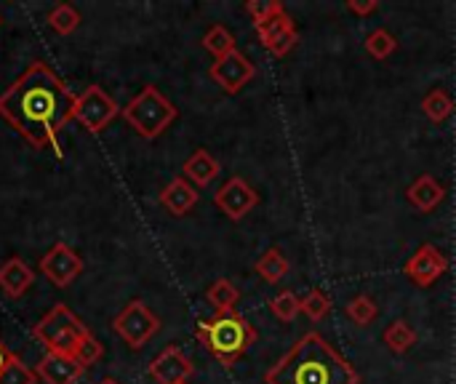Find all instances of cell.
Instances as JSON below:
<instances>
[{"label":"cell","instance_id":"obj_1","mask_svg":"<svg viewBox=\"0 0 456 384\" xmlns=\"http://www.w3.org/2000/svg\"><path fill=\"white\" fill-rule=\"evenodd\" d=\"M72 110L75 94L45 61H32L0 94V118L35 150L51 147L56 155L59 131L72 120Z\"/></svg>","mask_w":456,"mask_h":384},{"label":"cell","instance_id":"obj_2","mask_svg":"<svg viewBox=\"0 0 456 384\" xmlns=\"http://www.w3.org/2000/svg\"><path fill=\"white\" fill-rule=\"evenodd\" d=\"M265 384H361V374L323 334L310 331L265 374Z\"/></svg>","mask_w":456,"mask_h":384},{"label":"cell","instance_id":"obj_3","mask_svg":"<svg viewBox=\"0 0 456 384\" xmlns=\"http://www.w3.org/2000/svg\"><path fill=\"white\" fill-rule=\"evenodd\" d=\"M198 339L224 369H232L256 342V329L240 313H216L198 323Z\"/></svg>","mask_w":456,"mask_h":384},{"label":"cell","instance_id":"obj_4","mask_svg":"<svg viewBox=\"0 0 456 384\" xmlns=\"http://www.w3.org/2000/svg\"><path fill=\"white\" fill-rule=\"evenodd\" d=\"M179 110L155 88V86H144L123 110L120 118L142 136V139H158L174 120H176Z\"/></svg>","mask_w":456,"mask_h":384},{"label":"cell","instance_id":"obj_5","mask_svg":"<svg viewBox=\"0 0 456 384\" xmlns=\"http://www.w3.org/2000/svg\"><path fill=\"white\" fill-rule=\"evenodd\" d=\"M91 331L83 326V321L67 307V305H53L35 326H32V337L48 350V353H59V355H75V350L80 347V342L88 337Z\"/></svg>","mask_w":456,"mask_h":384},{"label":"cell","instance_id":"obj_6","mask_svg":"<svg viewBox=\"0 0 456 384\" xmlns=\"http://www.w3.org/2000/svg\"><path fill=\"white\" fill-rule=\"evenodd\" d=\"M112 331L131 347L142 350L158 331H160V318L139 299L128 302L112 321Z\"/></svg>","mask_w":456,"mask_h":384},{"label":"cell","instance_id":"obj_7","mask_svg":"<svg viewBox=\"0 0 456 384\" xmlns=\"http://www.w3.org/2000/svg\"><path fill=\"white\" fill-rule=\"evenodd\" d=\"M120 115L118 102L102 88V86H88L83 94L75 96V110H72V120H77L88 134H99L104 131L115 118Z\"/></svg>","mask_w":456,"mask_h":384},{"label":"cell","instance_id":"obj_8","mask_svg":"<svg viewBox=\"0 0 456 384\" xmlns=\"http://www.w3.org/2000/svg\"><path fill=\"white\" fill-rule=\"evenodd\" d=\"M40 273L43 278H48V283H53L56 289H67L77 281V275L83 273V257L69 249L67 243H53L43 257H40Z\"/></svg>","mask_w":456,"mask_h":384},{"label":"cell","instance_id":"obj_9","mask_svg":"<svg viewBox=\"0 0 456 384\" xmlns=\"http://www.w3.org/2000/svg\"><path fill=\"white\" fill-rule=\"evenodd\" d=\"M214 203H216V208H219L227 219L240 222L243 217H248V214L259 206V192H256L246 179L232 176V179H227V182L216 190Z\"/></svg>","mask_w":456,"mask_h":384},{"label":"cell","instance_id":"obj_10","mask_svg":"<svg viewBox=\"0 0 456 384\" xmlns=\"http://www.w3.org/2000/svg\"><path fill=\"white\" fill-rule=\"evenodd\" d=\"M208 75L224 94H238L243 86H248L256 78V67L251 64L248 56H243L240 51H232L222 59H214Z\"/></svg>","mask_w":456,"mask_h":384},{"label":"cell","instance_id":"obj_11","mask_svg":"<svg viewBox=\"0 0 456 384\" xmlns=\"http://www.w3.org/2000/svg\"><path fill=\"white\" fill-rule=\"evenodd\" d=\"M406 278L419 286V289H428L433 283H438L446 273H449V259L444 257L441 249H436L433 243H422L417 249V254L406 262L403 267Z\"/></svg>","mask_w":456,"mask_h":384},{"label":"cell","instance_id":"obj_12","mask_svg":"<svg viewBox=\"0 0 456 384\" xmlns=\"http://www.w3.org/2000/svg\"><path fill=\"white\" fill-rule=\"evenodd\" d=\"M256 35H259V43L273 53V56H286L294 51V45L299 43V32H297V24L294 19L283 11L262 24H256Z\"/></svg>","mask_w":456,"mask_h":384},{"label":"cell","instance_id":"obj_13","mask_svg":"<svg viewBox=\"0 0 456 384\" xmlns=\"http://www.w3.org/2000/svg\"><path fill=\"white\" fill-rule=\"evenodd\" d=\"M192 374H195L192 361L174 345L158 353L150 364V377L158 384H184Z\"/></svg>","mask_w":456,"mask_h":384},{"label":"cell","instance_id":"obj_14","mask_svg":"<svg viewBox=\"0 0 456 384\" xmlns=\"http://www.w3.org/2000/svg\"><path fill=\"white\" fill-rule=\"evenodd\" d=\"M37 380L43 384H75L83 374V366L72 355H59V353H45L43 361L37 364Z\"/></svg>","mask_w":456,"mask_h":384},{"label":"cell","instance_id":"obj_15","mask_svg":"<svg viewBox=\"0 0 456 384\" xmlns=\"http://www.w3.org/2000/svg\"><path fill=\"white\" fill-rule=\"evenodd\" d=\"M406 198H409V203H411L419 214H430V211H436V208L446 200V187H444L436 176L422 174V176H417V179L409 184Z\"/></svg>","mask_w":456,"mask_h":384},{"label":"cell","instance_id":"obj_16","mask_svg":"<svg viewBox=\"0 0 456 384\" xmlns=\"http://www.w3.org/2000/svg\"><path fill=\"white\" fill-rule=\"evenodd\" d=\"M198 200H200L198 187H192L184 176L171 179V182L163 187V192H160V206H163L168 214H174V217L190 214V211L198 206Z\"/></svg>","mask_w":456,"mask_h":384},{"label":"cell","instance_id":"obj_17","mask_svg":"<svg viewBox=\"0 0 456 384\" xmlns=\"http://www.w3.org/2000/svg\"><path fill=\"white\" fill-rule=\"evenodd\" d=\"M35 283V273L32 267L19 259V257H11L0 265V291L8 297V299H19L29 291V286Z\"/></svg>","mask_w":456,"mask_h":384},{"label":"cell","instance_id":"obj_18","mask_svg":"<svg viewBox=\"0 0 456 384\" xmlns=\"http://www.w3.org/2000/svg\"><path fill=\"white\" fill-rule=\"evenodd\" d=\"M182 171H184V179L192 184V187H208L219 174H222V166H219V160L208 152V150H195L187 160H184V166H182Z\"/></svg>","mask_w":456,"mask_h":384},{"label":"cell","instance_id":"obj_19","mask_svg":"<svg viewBox=\"0 0 456 384\" xmlns=\"http://www.w3.org/2000/svg\"><path fill=\"white\" fill-rule=\"evenodd\" d=\"M254 270H256V275H259L262 281H267V283L275 286V283H281V281L289 275L291 265H289L286 254H283L278 246H273V249H267V251L256 259Z\"/></svg>","mask_w":456,"mask_h":384},{"label":"cell","instance_id":"obj_20","mask_svg":"<svg viewBox=\"0 0 456 384\" xmlns=\"http://www.w3.org/2000/svg\"><path fill=\"white\" fill-rule=\"evenodd\" d=\"M206 299L211 302V307H214L216 313H235V305H238V299H240V291L235 289L232 281L219 278V281H214V283L208 286Z\"/></svg>","mask_w":456,"mask_h":384},{"label":"cell","instance_id":"obj_21","mask_svg":"<svg viewBox=\"0 0 456 384\" xmlns=\"http://www.w3.org/2000/svg\"><path fill=\"white\" fill-rule=\"evenodd\" d=\"M422 112L428 115V120L433 123H446L454 112V99L449 96L446 88H433L425 99H422Z\"/></svg>","mask_w":456,"mask_h":384},{"label":"cell","instance_id":"obj_22","mask_svg":"<svg viewBox=\"0 0 456 384\" xmlns=\"http://www.w3.org/2000/svg\"><path fill=\"white\" fill-rule=\"evenodd\" d=\"M385 345L390 347V353L403 355L417 345V331L406 323V321H393L385 329Z\"/></svg>","mask_w":456,"mask_h":384},{"label":"cell","instance_id":"obj_23","mask_svg":"<svg viewBox=\"0 0 456 384\" xmlns=\"http://www.w3.org/2000/svg\"><path fill=\"white\" fill-rule=\"evenodd\" d=\"M203 48H206L214 59H222V56L238 51V48H235V35H232L227 27H222V24H214V27L203 35Z\"/></svg>","mask_w":456,"mask_h":384},{"label":"cell","instance_id":"obj_24","mask_svg":"<svg viewBox=\"0 0 456 384\" xmlns=\"http://www.w3.org/2000/svg\"><path fill=\"white\" fill-rule=\"evenodd\" d=\"M48 27L59 35H72L80 24V13L69 5V3H59L48 11Z\"/></svg>","mask_w":456,"mask_h":384},{"label":"cell","instance_id":"obj_25","mask_svg":"<svg viewBox=\"0 0 456 384\" xmlns=\"http://www.w3.org/2000/svg\"><path fill=\"white\" fill-rule=\"evenodd\" d=\"M366 51H369L371 59L387 61V59L398 51V40H395L385 27H377V29L366 37Z\"/></svg>","mask_w":456,"mask_h":384},{"label":"cell","instance_id":"obj_26","mask_svg":"<svg viewBox=\"0 0 456 384\" xmlns=\"http://www.w3.org/2000/svg\"><path fill=\"white\" fill-rule=\"evenodd\" d=\"M347 318L355 323V326H369V323H374L377 321V315H379V307H377V302L369 297V294H358L355 299H350L347 302Z\"/></svg>","mask_w":456,"mask_h":384},{"label":"cell","instance_id":"obj_27","mask_svg":"<svg viewBox=\"0 0 456 384\" xmlns=\"http://www.w3.org/2000/svg\"><path fill=\"white\" fill-rule=\"evenodd\" d=\"M270 313L281 321V323H291L299 313H302V299L294 291H281L278 297L270 299Z\"/></svg>","mask_w":456,"mask_h":384},{"label":"cell","instance_id":"obj_28","mask_svg":"<svg viewBox=\"0 0 456 384\" xmlns=\"http://www.w3.org/2000/svg\"><path fill=\"white\" fill-rule=\"evenodd\" d=\"M331 297L323 291V289H313V291H307V297L302 299V313L310 318V321H315V323H321L323 318H329V313H331Z\"/></svg>","mask_w":456,"mask_h":384},{"label":"cell","instance_id":"obj_29","mask_svg":"<svg viewBox=\"0 0 456 384\" xmlns=\"http://www.w3.org/2000/svg\"><path fill=\"white\" fill-rule=\"evenodd\" d=\"M283 11L286 8L278 0H248L246 3V13L254 19V27L262 24V21H267V19H273V16H278V13H283Z\"/></svg>","mask_w":456,"mask_h":384},{"label":"cell","instance_id":"obj_30","mask_svg":"<svg viewBox=\"0 0 456 384\" xmlns=\"http://www.w3.org/2000/svg\"><path fill=\"white\" fill-rule=\"evenodd\" d=\"M102 355H104V347H102V342L94 337V334H88L83 342H80V347L75 350V361L83 366V369H88V366H94V364H99L102 361Z\"/></svg>","mask_w":456,"mask_h":384},{"label":"cell","instance_id":"obj_31","mask_svg":"<svg viewBox=\"0 0 456 384\" xmlns=\"http://www.w3.org/2000/svg\"><path fill=\"white\" fill-rule=\"evenodd\" d=\"M37 374L32 369H27L16 355L11 358V364L5 366V372L0 374V384H35Z\"/></svg>","mask_w":456,"mask_h":384},{"label":"cell","instance_id":"obj_32","mask_svg":"<svg viewBox=\"0 0 456 384\" xmlns=\"http://www.w3.org/2000/svg\"><path fill=\"white\" fill-rule=\"evenodd\" d=\"M379 8L377 0H347V11L350 13H358V16H369Z\"/></svg>","mask_w":456,"mask_h":384},{"label":"cell","instance_id":"obj_33","mask_svg":"<svg viewBox=\"0 0 456 384\" xmlns=\"http://www.w3.org/2000/svg\"><path fill=\"white\" fill-rule=\"evenodd\" d=\"M11 358H13V353H11V350H8V347L0 342V374L5 372V366L11 364Z\"/></svg>","mask_w":456,"mask_h":384},{"label":"cell","instance_id":"obj_34","mask_svg":"<svg viewBox=\"0 0 456 384\" xmlns=\"http://www.w3.org/2000/svg\"><path fill=\"white\" fill-rule=\"evenodd\" d=\"M99 384H120V382H118V380H112V377H107V380H102Z\"/></svg>","mask_w":456,"mask_h":384},{"label":"cell","instance_id":"obj_35","mask_svg":"<svg viewBox=\"0 0 456 384\" xmlns=\"http://www.w3.org/2000/svg\"><path fill=\"white\" fill-rule=\"evenodd\" d=\"M0 24H3V19H0Z\"/></svg>","mask_w":456,"mask_h":384},{"label":"cell","instance_id":"obj_36","mask_svg":"<svg viewBox=\"0 0 456 384\" xmlns=\"http://www.w3.org/2000/svg\"><path fill=\"white\" fill-rule=\"evenodd\" d=\"M184 384H187V382H184Z\"/></svg>","mask_w":456,"mask_h":384}]
</instances>
